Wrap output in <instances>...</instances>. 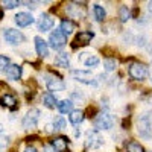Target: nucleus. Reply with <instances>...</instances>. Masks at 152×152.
Returning a JSON list of instances; mask_svg holds the SVG:
<instances>
[{"mask_svg":"<svg viewBox=\"0 0 152 152\" xmlns=\"http://www.w3.org/2000/svg\"><path fill=\"white\" fill-rule=\"evenodd\" d=\"M8 67H9V58L0 55V72H6Z\"/></svg>","mask_w":152,"mask_h":152,"instance_id":"28","label":"nucleus"},{"mask_svg":"<svg viewBox=\"0 0 152 152\" xmlns=\"http://www.w3.org/2000/svg\"><path fill=\"white\" fill-rule=\"evenodd\" d=\"M148 9H149V12L152 14V2H149V3H148Z\"/></svg>","mask_w":152,"mask_h":152,"instance_id":"32","label":"nucleus"},{"mask_svg":"<svg viewBox=\"0 0 152 152\" xmlns=\"http://www.w3.org/2000/svg\"><path fill=\"white\" fill-rule=\"evenodd\" d=\"M35 49H37V53L40 56H43V58L49 55V46H47V43L43 40L41 37L35 38Z\"/></svg>","mask_w":152,"mask_h":152,"instance_id":"16","label":"nucleus"},{"mask_svg":"<svg viewBox=\"0 0 152 152\" xmlns=\"http://www.w3.org/2000/svg\"><path fill=\"white\" fill-rule=\"evenodd\" d=\"M52 146L55 152H69V142L66 137H56L55 140H52Z\"/></svg>","mask_w":152,"mask_h":152,"instance_id":"15","label":"nucleus"},{"mask_svg":"<svg viewBox=\"0 0 152 152\" xmlns=\"http://www.w3.org/2000/svg\"><path fill=\"white\" fill-rule=\"evenodd\" d=\"M6 76L12 81H18L21 78V67L17 66V64H12L6 69Z\"/></svg>","mask_w":152,"mask_h":152,"instance_id":"18","label":"nucleus"},{"mask_svg":"<svg viewBox=\"0 0 152 152\" xmlns=\"http://www.w3.org/2000/svg\"><path fill=\"white\" fill-rule=\"evenodd\" d=\"M55 24V18L50 15V14H41L40 20H38V29L41 32H47L53 28Z\"/></svg>","mask_w":152,"mask_h":152,"instance_id":"9","label":"nucleus"},{"mask_svg":"<svg viewBox=\"0 0 152 152\" xmlns=\"http://www.w3.org/2000/svg\"><path fill=\"white\" fill-rule=\"evenodd\" d=\"M138 134L143 138H151L152 137V128H151V120L148 116H143L138 120Z\"/></svg>","mask_w":152,"mask_h":152,"instance_id":"8","label":"nucleus"},{"mask_svg":"<svg viewBox=\"0 0 152 152\" xmlns=\"http://www.w3.org/2000/svg\"><path fill=\"white\" fill-rule=\"evenodd\" d=\"M72 76L76 79V81H81V82H85V84H91V73L87 72V70H73L72 72Z\"/></svg>","mask_w":152,"mask_h":152,"instance_id":"17","label":"nucleus"},{"mask_svg":"<svg viewBox=\"0 0 152 152\" xmlns=\"http://www.w3.org/2000/svg\"><path fill=\"white\" fill-rule=\"evenodd\" d=\"M151 119H152V111H151Z\"/></svg>","mask_w":152,"mask_h":152,"instance_id":"37","label":"nucleus"},{"mask_svg":"<svg viewBox=\"0 0 152 152\" xmlns=\"http://www.w3.org/2000/svg\"><path fill=\"white\" fill-rule=\"evenodd\" d=\"M44 152H53V151L50 149V148H46V149H44Z\"/></svg>","mask_w":152,"mask_h":152,"instance_id":"35","label":"nucleus"},{"mask_svg":"<svg viewBox=\"0 0 152 152\" xmlns=\"http://www.w3.org/2000/svg\"><path fill=\"white\" fill-rule=\"evenodd\" d=\"M93 11H94V17H96V20L102 21V20L105 18V9L100 6V5H94Z\"/></svg>","mask_w":152,"mask_h":152,"instance_id":"26","label":"nucleus"},{"mask_svg":"<svg viewBox=\"0 0 152 152\" xmlns=\"http://www.w3.org/2000/svg\"><path fill=\"white\" fill-rule=\"evenodd\" d=\"M49 43H50V46H52L53 49L59 50V49H62V47L66 46V43H67V37L62 34L59 29H56V31H53L52 34H50V37H49Z\"/></svg>","mask_w":152,"mask_h":152,"instance_id":"3","label":"nucleus"},{"mask_svg":"<svg viewBox=\"0 0 152 152\" xmlns=\"http://www.w3.org/2000/svg\"><path fill=\"white\" fill-rule=\"evenodd\" d=\"M149 78H151V81H152V64H151V67H149Z\"/></svg>","mask_w":152,"mask_h":152,"instance_id":"33","label":"nucleus"},{"mask_svg":"<svg viewBox=\"0 0 152 152\" xmlns=\"http://www.w3.org/2000/svg\"><path fill=\"white\" fill-rule=\"evenodd\" d=\"M55 64L58 67H62V69H67L70 66V58L67 53H59L56 58H55Z\"/></svg>","mask_w":152,"mask_h":152,"instance_id":"20","label":"nucleus"},{"mask_svg":"<svg viewBox=\"0 0 152 152\" xmlns=\"http://www.w3.org/2000/svg\"><path fill=\"white\" fill-rule=\"evenodd\" d=\"M3 5H5V8H8V9H12V8L18 6V5H20V2H17V0H6V2H5Z\"/></svg>","mask_w":152,"mask_h":152,"instance_id":"30","label":"nucleus"},{"mask_svg":"<svg viewBox=\"0 0 152 152\" xmlns=\"http://www.w3.org/2000/svg\"><path fill=\"white\" fill-rule=\"evenodd\" d=\"M64 128H66V120H64V117L58 116V117L55 119V122H53V129H55V131H62Z\"/></svg>","mask_w":152,"mask_h":152,"instance_id":"27","label":"nucleus"},{"mask_svg":"<svg viewBox=\"0 0 152 152\" xmlns=\"http://www.w3.org/2000/svg\"><path fill=\"white\" fill-rule=\"evenodd\" d=\"M24 152H38L34 146H29V148H26V151H24Z\"/></svg>","mask_w":152,"mask_h":152,"instance_id":"31","label":"nucleus"},{"mask_svg":"<svg viewBox=\"0 0 152 152\" xmlns=\"http://www.w3.org/2000/svg\"><path fill=\"white\" fill-rule=\"evenodd\" d=\"M0 104H2L3 107H6V108H9V110H12V111L17 110V107H18L17 97H15L14 94H11V93L0 96Z\"/></svg>","mask_w":152,"mask_h":152,"instance_id":"11","label":"nucleus"},{"mask_svg":"<svg viewBox=\"0 0 152 152\" xmlns=\"http://www.w3.org/2000/svg\"><path fill=\"white\" fill-rule=\"evenodd\" d=\"M76 29V24L72 21V20H62L61 21V26H59V31L64 34L66 37L67 35H70V34H73V31Z\"/></svg>","mask_w":152,"mask_h":152,"instance_id":"19","label":"nucleus"},{"mask_svg":"<svg viewBox=\"0 0 152 152\" xmlns=\"http://www.w3.org/2000/svg\"><path fill=\"white\" fill-rule=\"evenodd\" d=\"M129 76L135 81H143L148 76V67L142 62H132L129 66Z\"/></svg>","mask_w":152,"mask_h":152,"instance_id":"1","label":"nucleus"},{"mask_svg":"<svg viewBox=\"0 0 152 152\" xmlns=\"http://www.w3.org/2000/svg\"><path fill=\"white\" fill-rule=\"evenodd\" d=\"M114 125V119L108 113H99L94 117V126L97 129H110Z\"/></svg>","mask_w":152,"mask_h":152,"instance_id":"2","label":"nucleus"},{"mask_svg":"<svg viewBox=\"0 0 152 152\" xmlns=\"http://www.w3.org/2000/svg\"><path fill=\"white\" fill-rule=\"evenodd\" d=\"M79 61L82 62L84 66L87 67H94L99 64V58L96 55H91V53H88V52H84L79 55Z\"/></svg>","mask_w":152,"mask_h":152,"instance_id":"13","label":"nucleus"},{"mask_svg":"<svg viewBox=\"0 0 152 152\" xmlns=\"http://www.w3.org/2000/svg\"><path fill=\"white\" fill-rule=\"evenodd\" d=\"M38 120H40V110L37 108H32L26 116L23 119V128L24 129H31V128H35Z\"/></svg>","mask_w":152,"mask_h":152,"instance_id":"4","label":"nucleus"},{"mask_svg":"<svg viewBox=\"0 0 152 152\" xmlns=\"http://www.w3.org/2000/svg\"><path fill=\"white\" fill-rule=\"evenodd\" d=\"M3 37H5V40L11 44H20V43L24 41V35L20 31H15V29H6L3 32Z\"/></svg>","mask_w":152,"mask_h":152,"instance_id":"7","label":"nucleus"},{"mask_svg":"<svg viewBox=\"0 0 152 152\" xmlns=\"http://www.w3.org/2000/svg\"><path fill=\"white\" fill-rule=\"evenodd\" d=\"M43 100H44V105L47 107V108H55L56 105H58V100H56V97L53 96V94H44V97H43Z\"/></svg>","mask_w":152,"mask_h":152,"instance_id":"23","label":"nucleus"},{"mask_svg":"<svg viewBox=\"0 0 152 152\" xmlns=\"http://www.w3.org/2000/svg\"><path fill=\"white\" fill-rule=\"evenodd\" d=\"M94 34L93 32H88V31H82L78 35L75 37V41H73V47H78V46H87L93 40Z\"/></svg>","mask_w":152,"mask_h":152,"instance_id":"10","label":"nucleus"},{"mask_svg":"<svg viewBox=\"0 0 152 152\" xmlns=\"http://www.w3.org/2000/svg\"><path fill=\"white\" fill-rule=\"evenodd\" d=\"M15 23L21 28H26V26H29V24L34 23V17L31 14H28V12H18V14L15 15Z\"/></svg>","mask_w":152,"mask_h":152,"instance_id":"14","label":"nucleus"},{"mask_svg":"<svg viewBox=\"0 0 152 152\" xmlns=\"http://www.w3.org/2000/svg\"><path fill=\"white\" fill-rule=\"evenodd\" d=\"M3 18V11H2V8H0V20Z\"/></svg>","mask_w":152,"mask_h":152,"instance_id":"34","label":"nucleus"},{"mask_svg":"<svg viewBox=\"0 0 152 152\" xmlns=\"http://www.w3.org/2000/svg\"><path fill=\"white\" fill-rule=\"evenodd\" d=\"M66 11H67V14L72 17V18H82V17H85V9H84V6L79 9V6H76V3H69L67 6H66Z\"/></svg>","mask_w":152,"mask_h":152,"instance_id":"12","label":"nucleus"},{"mask_svg":"<svg viewBox=\"0 0 152 152\" xmlns=\"http://www.w3.org/2000/svg\"><path fill=\"white\" fill-rule=\"evenodd\" d=\"M56 107L59 108V111L62 114H67V113H72L73 111V102H72V100H61Z\"/></svg>","mask_w":152,"mask_h":152,"instance_id":"21","label":"nucleus"},{"mask_svg":"<svg viewBox=\"0 0 152 152\" xmlns=\"http://www.w3.org/2000/svg\"><path fill=\"white\" fill-rule=\"evenodd\" d=\"M46 85L50 91H62L66 88V84L55 75H46Z\"/></svg>","mask_w":152,"mask_h":152,"instance_id":"5","label":"nucleus"},{"mask_svg":"<svg viewBox=\"0 0 152 152\" xmlns=\"http://www.w3.org/2000/svg\"><path fill=\"white\" fill-rule=\"evenodd\" d=\"M69 119H70V123H72V125H79V123L84 120V113L79 111V110H78V111H72Z\"/></svg>","mask_w":152,"mask_h":152,"instance_id":"22","label":"nucleus"},{"mask_svg":"<svg viewBox=\"0 0 152 152\" xmlns=\"http://www.w3.org/2000/svg\"><path fill=\"white\" fill-rule=\"evenodd\" d=\"M104 66H105V69H107L108 72H111V70H114V69L117 67V61H116V59H105Z\"/></svg>","mask_w":152,"mask_h":152,"instance_id":"29","label":"nucleus"},{"mask_svg":"<svg viewBox=\"0 0 152 152\" xmlns=\"http://www.w3.org/2000/svg\"><path fill=\"white\" fill-rule=\"evenodd\" d=\"M5 145H6V142H0V148H3Z\"/></svg>","mask_w":152,"mask_h":152,"instance_id":"36","label":"nucleus"},{"mask_svg":"<svg viewBox=\"0 0 152 152\" xmlns=\"http://www.w3.org/2000/svg\"><path fill=\"white\" fill-rule=\"evenodd\" d=\"M126 149H128V152H145V148L137 142H129L126 145Z\"/></svg>","mask_w":152,"mask_h":152,"instance_id":"25","label":"nucleus"},{"mask_svg":"<svg viewBox=\"0 0 152 152\" xmlns=\"http://www.w3.org/2000/svg\"><path fill=\"white\" fill-rule=\"evenodd\" d=\"M119 17H120V21H123V23H126L129 18H131V11H129V8L128 6H120V9H119Z\"/></svg>","mask_w":152,"mask_h":152,"instance_id":"24","label":"nucleus"},{"mask_svg":"<svg viewBox=\"0 0 152 152\" xmlns=\"http://www.w3.org/2000/svg\"><path fill=\"white\" fill-rule=\"evenodd\" d=\"M102 145H104V137L100 135L99 131H90L87 134V148L96 149V148H100Z\"/></svg>","mask_w":152,"mask_h":152,"instance_id":"6","label":"nucleus"}]
</instances>
